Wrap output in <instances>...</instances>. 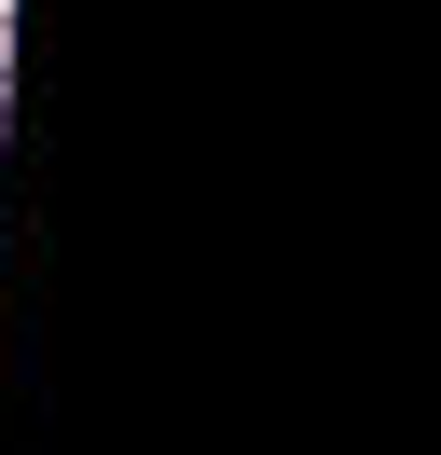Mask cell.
Returning <instances> with one entry per match:
<instances>
[{"label":"cell","instance_id":"1","mask_svg":"<svg viewBox=\"0 0 441 455\" xmlns=\"http://www.w3.org/2000/svg\"><path fill=\"white\" fill-rule=\"evenodd\" d=\"M0 56H14V14H0Z\"/></svg>","mask_w":441,"mask_h":455}]
</instances>
